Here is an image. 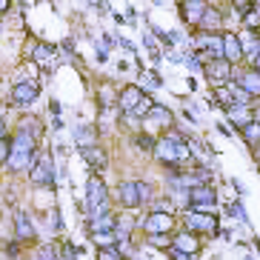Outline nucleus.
<instances>
[{
	"label": "nucleus",
	"instance_id": "ea45409f",
	"mask_svg": "<svg viewBox=\"0 0 260 260\" xmlns=\"http://www.w3.org/2000/svg\"><path fill=\"white\" fill-rule=\"evenodd\" d=\"M214 129L220 132L223 138H232V135H235V126H232L229 120H226V123H217V126H214Z\"/></svg>",
	"mask_w": 260,
	"mask_h": 260
},
{
	"label": "nucleus",
	"instance_id": "f3484780",
	"mask_svg": "<svg viewBox=\"0 0 260 260\" xmlns=\"http://www.w3.org/2000/svg\"><path fill=\"white\" fill-rule=\"evenodd\" d=\"M235 80L243 86L254 100L260 98V72L254 69V66H246V63H243V66H237V77H235Z\"/></svg>",
	"mask_w": 260,
	"mask_h": 260
},
{
	"label": "nucleus",
	"instance_id": "f257e3e1",
	"mask_svg": "<svg viewBox=\"0 0 260 260\" xmlns=\"http://www.w3.org/2000/svg\"><path fill=\"white\" fill-rule=\"evenodd\" d=\"M180 226L200 237H217L220 232V214L217 212H198V209H183L180 212Z\"/></svg>",
	"mask_w": 260,
	"mask_h": 260
},
{
	"label": "nucleus",
	"instance_id": "2f4dec72",
	"mask_svg": "<svg viewBox=\"0 0 260 260\" xmlns=\"http://www.w3.org/2000/svg\"><path fill=\"white\" fill-rule=\"evenodd\" d=\"M140 77H143V89H146V92H149V89H163V77H160V72H157V69L140 72Z\"/></svg>",
	"mask_w": 260,
	"mask_h": 260
},
{
	"label": "nucleus",
	"instance_id": "5701e85b",
	"mask_svg": "<svg viewBox=\"0 0 260 260\" xmlns=\"http://www.w3.org/2000/svg\"><path fill=\"white\" fill-rule=\"evenodd\" d=\"M132 143H135V149L143 154H152L154 152V143H157V135H152V132H135V138H132Z\"/></svg>",
	"mask_w": 260,
	"mask_h": 260
},
{
	"label": "nucleus",
	"instance_id": "20e7f679",
	"mask_svg": "<svg viewBox=\"0 0 260 260\" xmlns=\"http://www.w3.org/2000/svg\"><path fill=\"white\" fill-rule=\"evenodd\" d=\"M54 157L52 152H40L38 154V163L31 166L29 172V183L38 186V189H52L54 191V177H57V172H54Z\"/></svg>",
	"mask_w": 260,
	"mask_h": 260
},
{
	"label": "nucleus",
	"instance_id": "a19ab883",
	"mask_svg": "<svg viewBox=\"0 0 260 260\" xmlns=\"http://www.w3.org/2000/svg\"><path fill=\"white\" fill-rule=\"evenodd\" d=\"M117 46L126 49V52H132V54H138V46H135V43H132L129 38H117Z\"/></svg>",
	"mask_w": 260,
	"mask_h": 260
},
{
	"label": "nucleus",
	"instance_id": "9b49d317",
	"mask_svg": "<svg viewBox=\"0 0 260 260\" xmlns=\"http://www.w3.org/2000/svg\"><path fill=\"white\" fill-rule=\"evenodd\" d=\"M226 20H229V3H226V6H209L198 29L200 31H226V29H229ZM198 29H194V31H198Z\"/></svg>",
	"mask_w": 260,
	"mask_h": 260
},
{
	"label": "nucleus",
	"instance_id": "aec40b11",
	"mask_svg": "<svg viewBox=\"0 0 260 260\" xmlns=\"http://www.w3.org/2000/svg\"><path fill=\"white\" fill-rule=\"evenodd\" d=\"M100 140V129L94 123H77L75 126V146L77 149H86V146H98Z\"/></svg>",
	"mask_w": 260,
	"mask_h": 260
},
{
	"label": "nucleus",
	"instance_id": "473e14b6",
	"mask_svg": "<svg viewBox=\"0 0 260 260\" xmlns=\"http://www.w3.org/2000/svg\"><path fill=\"white\" fill-rule=\"evenodd\" d=\"M140 226V220L135 217V214H117V229L120 232H129V235H135V229Z\"/></svg>",
	"mask_w": 260,
	"mask_h": 260
},
{
	"label": "nucleus",
	"instance_id": "603ef678",
	"mask_svg": "<svg viewBox=\"0 0 260 260\" xmlns=\"http://www.w3.org/2000/svg\"><path fill=\"white\" fill-rule=\"evenodd\" d=\"M60 46L66 49V52H72V49H75V40H72V38H66V40H63V43H60Z\"/></svg>",
	"mask_w": 260,
	"mask_h": 260
},
{
	"label": "nucleus",
	"instance_id": "f704fd0d",
	"mask_svg": "<svg viewBox=\"0 0 260 260\" xmlns=\"http://www.w3.org/2000/svg\"><path fill=\"white\" fill-rule=\"evenodd\" d=\"M0 246H3V252H6L12 260H20V240H17V237L15 240H3Z\"/></svg>",
	"mask_w": 260,
	"mask_h": 260
},
{
	"label": "nucleus",
	"instance_id": "3c124183",
	"mask_svg": "<svg viewBox=\"0 0 260 260\" xmlns=\"http://www.w3.org/2000/svg\"><path fill=\"white\" fill-rule=\"evenodd\" d=\"M252 112H254V120L260 123V98H257V100H254V103H252Z\"/></svg>",
	"mask_w": 260,
	"mask_h": 260
},
{
	"label": "nucleus",
	"instance_id": "c756f323",
	"mask_svg": "<svg viewBox=\"0 0 260 260\" xmlns=\"http://www.w3.org/2000/svg\"><path fill=\"white\" fill-rule=\"evenodd\" d=\"M89 237H92V243L98 246V249H100V246H117V243H120V237H117L115 229H112V232H94V235H89Z\"/></svg>",
	"mask_w": 260,
	"mask_h": 260
},
{
	"label": "nucleus",
	"instance_id": "ddd939ff",
	"mask_svg": "<svg viewBox=\"0 0 260 260\" xmlns=\"http://www.w3.org/2000/svg\"><path fill=\"white\" fill-rule=\"evenodd\" d=\"M146 89L140 83H123L120 86V100H117V106H120V112H126V115H132L135 109L143 103V98H146Z\"/></svg>",
	"mask_w": 260,
	"mask_h": 260
},
{
	"label": "nucleus",
	"instance_id": "c9c22d12",
	"mask_svg": "<svg viewBox=\"0 0 260 260\" xmlns=\"http://www.w3.org/2000/svg\"><path fill=\"white\" fill-rule=\"evenodd\" d=\"M77 257H80V249L66 240V243L60 246V260H77Z\"/></svg>",
	"mask_w": 260,
	"mask_h": 260
},
{
	"label": "nucleus",
	"instance_id": "1a4fd4ad",
	"mask_svg": "<svg viewBox=\"0 0 260 260\" xmlns=\"http://www.w3.org/2000/svg\"><path fill=\"white\" fill-rule=\"evenodd\" d=\"M40 98V83L38 80H23V83H15L12 86V92H9V100H12V106H35V100Z\"/></svg>",
	"mask_w": 260,
	"mask_h": 260
},
{
	"label": "nucleus",
	"instance_id": "a18cd8bd",
	"mask_svg": "<svg viewBox=\"0 0 260 260\" xmlns=\"http://www.w3.org/2000/svg\"><path fill=\"white\" fill-rule=\"evenodd\" d=\"M100 40H103V46H106V49H115L117 46V38H112V35H103Z\"/></svg>",
	"mask_w": 260,
	"mask_h": 260
},
{
	"label": "nucleus",
	"instance_id": "0eeeda50",
	"mask_svg": "<svg viewBox=\"0 0 260 260\" xmlns=\"http://www.w3.org/2000/svg\"><path fill=\"white\" fill-rule=\"evenodd\" d=\"M175 126H177V117H175V112H172L166 103H154V106L149 109V115L143 117V129H146V132L157 129V132L163 135V132L175 129Z\"/></svg>",
	"mask_w": 260,
	"mask_h": 260
},
{
	"label": "nucleus",
	"instance_id": "49530a36",
	"mask_svg": "<svg viewBox=\"0 0 260 260\" xmlns=\"http://www.w3.org/2000/svg\"><path fill=\"white\" fill-rule=\"evenodd\" d=\"M217 237H220V240H226V243H229L232 237H235V232H232L229 226H226V229H220V232H217Z\"/></svg>",
	"mask_w": 260,
	"mask_h": 260
},
{
	"label": "nucleus",
	"instance_id": "cd10ccee",
	"mask_svg": "<svg viewBox=\"0 0 260 260\" xmlns=\"http://www.w3.org/2000/svg\"><path fill=\"white\" fill-rule=\"evenodd\" d=\"M226 217H235V220H240L243 226H249V214H246V206H243L240 198L232 200V203H226Z\"/></svg>",
	"mask_w": 260,
	"mask_h": 260
},
{
	"label": "nucleus",
	"instance_id": "423d86ee",
	"mask_svg": "<svg viewBox=\"0 0 260 260\" xmlns=\"http://www.w3.org/2000/svg\"><path fill=\"white\" fill-rule=\"evenodd\" d=\"M217 189L212 183H198L189 189V209H198V212H217Z\"/></svg>",
	"mask_w": 260,
	"mask_h": 260
},
{
	"label": "nucleus",
	"instance_id": "9d476101",
	"mask_svg": "<svg viewBox=\"0 0 260 260\" xmlns=\"http://www.w3.org/2000/svg\"><path fill=\"white\" fill-rule=\"evenodd\" d=\"M115 203H117L120 209H126V212L143 206V203H140L138 180H120V183H117V189H115Z\"/></svg>",
	"mask_w": 260,
	"mask_h": 260
},
{
	"label": "nucleus",
	"instance_id": "2eb2a0df",
	"mask_svg": "<svg viewBox=\"0 0 260 260\" xmlns=\"http://www.w3.org/2000/svg\"><path fill=\"white\" fill-rule=\"evenodd\" d=\"M86 229H89V235H94V232H112V229H117L115 209H109V212H98V214H86Z\"/></svg>",
	"mask_w": 260,
	"mask_h": 260
},
{
	"label": "nucleus",
	"instance_id": "39448f33",
	"mask_svg": "<svg viewBox=\"0 0 260 260\" xmlns=\"http://www.w3.org/2000/svg\"><path fill=\"white\" fill-rule=\"evenodd\" d=\"M177 214L175 212H146V217L140 220L143 235H175Z\"/></svg>",
	"mask_w": 260,
	"mask_h": 260
},
{
	"label": "nucleus",
	"instance_id": "864d4df0",
	"mask_svg": "<svg viewBox=\"0 0 260 260\" xmlns=\"http://www.w3.org/2000/svg\"><path fill=\"white\" fill-rule=\"evenodd\" d=\"M0 35H3V15H0Z\"/></svg>",
	"mask_w": 260,
	"mask_h": 260
},
{
	"label": "nucleus",
	"instance_id": "de8ad7c7",
	"mask_svg": "<svg viewBox=\"0 0 260 260\" xmlns=\"http://www.w3.org/2000/svg\"><path fill=\"white\" fill-rule=\"evenodd\" d=\"M52 129H54V132H60V129H63V117H60V115H54V117H52Z\"/></svg>",
	"mask_w": 260,
	"mask_h": 260
},
{
	"label": "nucleus",
	"instance_id": "c85d7f7f",
	"mask_svg": "<svg viewBox=\"0 0 260 260\" xmlns=\"http://www.w3.org/2000/svg\"><path fill=\"white\" fill-rule=\"evenodd\" d=\"M138 189H140V203H143V209L149 206L157 194H160V191H157V186L149 183V180H138Z\"/></svg>",
	"mask_w": 260,
	"mask_h": 260
},
{
	"label": "nucleus",
	"instance_id": "412c9836",
	"mask_svg": "<svg viewBox=\"0 0 260 260\" xmlns=\"http://www.w3.org/2000/svg\"><path fill=\"white\" fill-rule=\"evenodd\" d=\"M175 249L200 254V249H203V237L194 235V232H189V229H180V232H175Z\"/></svg>",
	"mask_w": 260,
	"mask_h": 260
},
{
	"label": "nucleus",
	"instance_id": "393cba45",
	"mask_svg": "<svg viewBox=\"0 0 260 260\" xmlns=\"http://www.w3.org/2000/svg\"><path fill=\"white\" fill-rule=\"evenodd\" d=\"M237 135H240V140H243V143L249 146V149H252V146H257V143H260V123H257V120L246 123L243 129L237 132Z\"/></svg>",
	"mask_w": 260,
	"mask_h": 260
},
{
	"label": "nucleus",
	"instance_id": "4be33fe9",
	"mask_svg": "<svg viewBox=\"0 0 260 260\" xmlns=\"http://www.w3.org/2000/svg\"><path fill=\"white\" fill-rule=\"evenodd\" d=\"M209 100H212V106H217V109H226L229 106H235V94H232V86L226 83V86H212V92H209Z\"/></svg>",
	"mask_w": 260,
	"mask_h": 260
},
{
	"label": "nucleus",
	"instance_id": "4468645a",
	"mask_svg": "<svg viewBox=\"0 0 260 260\" xmlns=\"http://www.w3.org/2000/svg\"><path fill=\"white\" fill-rule=\"evenodd\" d=\"M94 100H98V109H115L117 100H120V86L115 80H100L98 89H94Z\"/></svg>",
	"mask_w": 260,
	"mask_h": 260
},
{
	"label": "nucleus",
	"instance_id": "6ab92c4d",
	"mask_svg": "<svg viewBox=\"0 0 260 260\" xmlns=\"http://www.w3.org/2000/svg\"><path fill=\"white\" fill-rule=\"evenodd\" d=\"M226 120L235 126V132H240L246 126V123H252L254 120V112H252V106H243V103H235V106H229L226 112Z\"/></svg>",
	"mask_w": 260,
	"mask_h": 260
},
{
	"label": "nucleus",
	"instance_id": "8fccbe9b",
	"mask_svg": "<svg viewBox=\"0 0 260 260\" xmlns=\"http://www.w3.org/2000/svg\"><path fill=\"white\" fill-rule=\"evenodd\" d=\"M9 9H12V0H0V15H9Z\"/></svg>",
	"mask_w": 260,
	"mask_h": 260
},
{
	"label": "nucleus",
	"instance_id": "f03ea898",
	"mask_svg": "<svg viewBox=\"0 0 260 260\" xmlns=\"http://www.w3.org/2000/svg\"><path fill=\"white\" fill-rule=\"evenodd\" d=\"M112 209V191L100 175H89L86 180V214H98Z\"/></svg>",
	"mask_w": 260,
	"mask_h": 260
},
{
	"label": "nucleus",
	"instance_id": "7ed1b4c3",
	"mask_svg": "<svg viewBox=\"0 0 260 260\" xmlns=\"http://www.w3.org/2000/svg\"><path fill=\"white\" fill-rule=\"evenodd\" d=\"M237 77V66L232 60H226V57H212V60H206V66H203V80L209 83V89L212 86H226L232 83Z\"/></svg>",
	"mask_w": 260,
	"mask_h": 260
},
{
	"label": "nucleus",
	"instance_id": "a878e982",
	"mask_svg": "<svg viewBox=\"0 0 260 260\" xmlns=\"http://www.w3.org/2000/svg\"><path fill=\"white\" fill-rule=\"evenodd\" d=\"M35 260H60V246L52 243V240H43L35 252Z\"/></svg>",
	"mask_w": 260,
	"mask_h": 260
},
{
	"label": "nucleus",
	"instance_id": "a211bd4d",
	"mask_svg": "<svg viewBox=\"0 0 260 260\" xmlns=\"http://www.w3.org/2000/svg\"><path fill=\"white\" fill-rule=\"evenodd\" d=\"M80 152V157H83L86 163H89V169H98V172H106L109 169V154L103 146H86V149H77Z\"/></svg>",
	"mask_w": 260,
	"mask_h": 260
},
{
	"label": "nucleus",
	"instance_id": "79ce46f5",
	"mask_svg": "<svg viewBox=\"0 0 260 260\" xmlns=\"http://www.w3.org/2000/svg\"><path fill=\"white\" fill-rule=\"evenodd\" d=\"M94 60H98V63H109V49L106 46H98V49H94Z\"/></svg>",
	"mask_w": 260,
	"mask_h": 260
},
{
	"label": "nucleus",
	"instance_id": "f8f14e48",
	"mask_svg": "<svg viewBox=\"0 0 260 260\" xmlns=\"http://www.w3.org/2000/svg\"><path fill=\"white\" fill-rule=\"evenodd\" d=\"M223 57H226V60H232L235 66H243V63H246L240 31H235V29H226V31H223Z\"/></svg>",
	"mask_w": 260,
	"mask_h": 260
},
{
	"label": "nucleus",
	"instance_id": "6e6552de",
	"mask_svg": "<svg viewBox=\"0 0 260 260\" xmlns=\"http://www.w3.org/2000/svg\"><path fill=\"white\" fill-rule=\"evenodd\" d=\"M212 6L209 0H180L177 3V15H180V23L189 26L191 31L200 26V20H203V15H206V9Z\"/></svg>",
	"mask_w": 260,
	"mask_h": 260
},
{
	"label": "nucleus",
	"instance_id": "4d7b16f0",
	"mask_svg": "<svg viewBox=\"0 0 260 260\" xmlns=\"http://www.w3.org/2000/svg\"><path fill=\"white\" fill-rule=\"evenodd\" d=\"M143 260H146V257H143Z\"/></svg>",
	"mask_w": 260,
	"mask_h": 260
},
{
	"label": "nucleus",
	"instance_id": "09e8293b",
	"mask_svg": "<svg viewBox=\"0 0 260 260\" xmlns=\"http://www.w3.org/2000/svg\"><path fill=\"white\" fill-rule=\"evenodd\" d=\"M49 112H52V115H60V103H57V100H49Z\"/></svg>",
	"mask_w": 260,
	"mask_h": 260
},
{
	"label": "nucleus",
	"instance_id": "6e6d98bb",
	"mask_svg": "<svg viewBox=\"0 0 260 260\" xmlns=\"http://www.w3.org/2000/svg\"><path fill=\"white\" fill-rule=\"evenodd\" d=\"M257 172H260V163H257Z\"/></svg>",
	"mask_w": 260,
	"mask_h": 260
},
{
	"label": "nucleus",
	"instance_id": "37998d69",
	"mask_svg": "<svg viewBox=\"0 0 260 260\" xmlns=\"http://www.w3.org/2000/svg\"><path fill=\"white\" fill-rule=\"evenodd\" d=\"M229 186H232V189L237 191V198H243V194H246V186L240 183V180H237V177H232V180H229Z\"/></svg>",
	"mask_w": 260,
	"mask_h": 260
},
{
	"label": "nucleus",
	"instance_id": "e433bc0d",
	"mask_svg": "<svg viewBox=\"0 0 260 260\" xmlns=\"http://www.w3.org/2000/svg\"><path fill=\"white\" fill-rule=\"evenodd\" d=\"M226 3H229V9H235V15H237V17L254 6V0H226Z\"/></svg>",
	"mask_w": 260,
	"mask_h": 260
},
{
	"label": "nucleus",
	"instance_id": "72a5a7b5",
	"mask_svg": "<svg viewBox=\"0 0 260 260\" xmlns=\"http://www.w3.org/2000/svg\"><path fill=\"white\" fill-rule=\"evenodd\" d=\"M9 154H12V138L9 135H0V169H6Z\"/></svg>",
	"mask_w": 260,
	"mask_h": 260
},
{
	"label": "nucleus",
	"instance_id": "7c9ffc66",
	"mask_svg": "<svg viewBox=\"0 0 260 260\" xmlns=\"http://www.w3.org/2000/svg\"><path fill=\"white\" fill-rule=\"evenodd\" d=\"M94 260H129V257L117 246H100L98 252H94Z\"/></svg>",
	"mask_w": 260,
	"mask_h": 260
},
{
	"label": "nucleus",
	"instance_id": "bb28decb",
	"mask_svg": "<svg viewBox=\"0 0 260 260\" xmlns=\"http://www.w3.org/2000/svg\"><path fill=\"white\" fill-rule=\"evenodd\" d=\"M146 246H152L157 252H169L175 246V235H146Z\"/></svg>",
	"mask_w": 260,
	"mask_h": 260
},
{
	"label": "nucleus",
	"instance_id": "5fc2aeb1",
	"mask_svg": "<svg viewBox=\"0 0 260 260\" xmlns=\"http://www.w3.org/2000/svg\"><path fill=\"white\" fill-rule=\"evenodd\" d=\"M243 260H254V257H252V254H246V257H243Z\"/></svg>",
	"mask_w": 260,
	"mask_h": 260
},
{
	"label": "nucleus",
	"instance_id": "c03bdc74",
	"mask_svg": "<svg viewBox=\"0 0 260 260\" xmlns=\"http://www.w3.org/2000/svg\"><path fill=\"white\" fill-rule=\"evenodd\" d=\"M180 115H183V120L189 123V126H198V115H194V112H189V109H183Z\"/></svg>",
	"mask_w": 260,
	"mask_h": 260
},
{
	"label": "nucleus",
	"instance_id": "58836bf2",
	"mask_svg": "<svg viewBox=\"0 0 260 260\" xmlns=\"http://www.w3.org/2000/svg\"><path fill=\"white\" fill-rule=\"evenodd\" d=\"M38 46H40V43H38L35 38H29V40H26V46H23V57H26V60H31V57H35Z\"/></svg>",
	"mask_w": 260,
	"mask_h": 260
},
{
	"label": "nucleus",
	"instance_id": "4c0bfd02",
	"mask_svg": "<svg viewBox=\"0 0 260 260\" xmlns=\"http://www.w3.org/2000/svg\"><path fill=\"white\" fill-rule=\"evenodd\" d=\"M166 257H169V260H198V254L183 252V249H175V246H172V249L166 252Z\"/></svg>",
	"mask_w": 260,
	"mask_h": 260
},
{
	"label": "nucleus",
	"instance_id": "b1692460",
	"mask_svg": "<svg viewBox=\"0 0 260 260\" xmlns=\"http://www.w3.org/2000/svg\"><path fill=\"white\" fill-rule=\"evenodd\" d=\"M54 57H57V46H54V43H40L31 60L38 63V66H49V63H52Z\"/></svg>",
	"mask_w": 260,
	"mask_h": 260
},
{
	"label": "nucleus",
	"instance_id": "dca6fc26",
	"mask_svg": "<svg viewBox=\"0 0 260 260\" xmlns=\"http://www.w3.org/2000/svg\"><path fill=\"white\" fill-rule=\"evenodd\" d=\"M15 237L20 240V243H35V237H38V232H35V220H31L29 212H15Z\"/></svg>",
	"mask_w": 260,
	"mask_h": 260
}]
</instances>
